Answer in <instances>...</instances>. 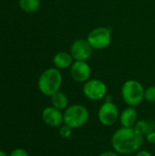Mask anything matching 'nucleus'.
I'll use <instances>...</instances> for the list:
<instances>
[{
  "instance_id": "obj_14",
  "label": "nucleus",
  "mask_w": 155,
  "mask_h": 156,
  "mask_svg": "<svg viewBox=\"0 0 155 156\" xmlns=\"http://www.w3.org/2000/svg\"><path fill=\"white\" fill-rule=\"evenodd\" d=\"M142 135H147L151 132L154 131V124L147 120H138L133 127Z\"/></svg>"
},
{
  "instance_id": "obj_16",
  "label": "nucleus",
  "mask_w": 155,
  "mask_h": 156,
  "mask_svg": "<svg viewBox=\"0 0 155 156\" xmlns=\"http://www.w3.org/2000/svg\"><path fill=\"white\" fill-rule=\"evenodd\" d=\"M144 100L150 103L155 102V85L150 86L144 90Z\"/></svg>"
},
{
  "instance_id": "obj_19",
  "label": "nucleus",
  "mask_w": 155,
  "mask_h": 156,
  "mask_svg": "<svg viewBox=\"0 0 155 156\" xmlns=\"http://www.w3.org/2000/svg\"><path fill=\"white\" fill-rule=\"evenodd\" d=\"M146 140L148 143L150 144H155V131L151 132L150 133H148L146 135Z\"/></svg>"
},
{
  "instance_id": "obj_10",
  "label": "nucleus",
  "mask_w": 155,
  "mask_h": 156,
  "mask_svg": "<svg viewBox=\"0 0 155 156\" xmlns=\"http://www.w3.org/2000/svg\"><path fill=\"white\" fill-rule=\"evenodd\" d=\"M42 119L46 124L51 127H59L64 123L63 113L60 110L51 106L47 107L42 112Z\"/></svg>"
},
{
  "instance_id": "obj_20",
  "label": "nucleus",
  "mask_w": 155,
  "mask_h": 156,
  "mask_svg": "<svg viewBox=\"0 0 155 156\" xmlns=\"http://www.w3.org/2000/svg\"><path fill=\"white\" fill-rule=\"evenodd\" d=\"M135 156H153V154L146 150H139Z\"/></svg>"
},
{
  "instance_id": "obj_13",
  "label": "nucleus",
  "mask_w": 155,
  "mask_h": 156,
  "mask_svg": "<svg viewBox=\"0 0 155 156\" xmlns=\"http://www.w3.org/2000/svg\"><path fill=\"white\" fill-rule=\"evenodd\" d=\"M51 103L53 107L60 111L66 110L69 107V98L64 92L58 91L51 96Z\"/></svg>"
},
{
  "instance_id": "obj_21",
  "label": "nucleus",
  "mask_w": 155,
  "mask_h": 156,
  "mask_svg": "<svg viewBox=\"0 0 155 156\" xmlns=\"http://www.w3.org/2000/svg\"><path fill=\"white\" fill-rule=\"evenodd\" d=\"M99 156H120L118 153H116L115 151L112 152V151H107V152H103L101 153Z\"/></svg>"
},
{
  "instance_id": "obj_1",
  "label": "nucleus",
  "mask_w": 155,
  "mask_h": 156,
  "mask_svg": "<svg viewBox=\"0 0 155 156\" xmlns=\"http://www.w3.org/2000/svg\"><path fill=\"white\" fill-rule=\"evenodd\" d=\"M111 144L113 150L119 154H132L141 149L143 135L134 128L122 127L112 134Z\"/></svg>"
},
{
  "instance_id": "obj_12",
  "label": "nucleus",
  "mask_w": 155,
  "mask_h": 156,
  "mask_svg": "<svg viewBox=\"0 0 155 156\" xmlns=\"http://www.w3.org/2000/svg\"><path fill=\"white\" fill-rule=\"evenodd\" d=\"M74 58H72L70 53L65 52V51H59L58 52L54 58H53V64L56 66L57 69H67L71 67L73 64Z\"/></svg>"
},
{
  "instance_id": "obj_22",
  "label": "nucleus",
  "mask_w": 155,
  "mask_h": 156,
  "mask_svg": "<svg viewBox=\"0 0 155 156\" xmlns=\"http://www.w3.org/2000/svg\"><path fill=\"white\" fill-rule=\"evenodd\" d=\"M0 156H8L5 152H3V151H0Z\"/></svg>"
},
{
  "instance_id": "obj_15",
  "label": "nucleus",
  "mask_w": 155,
  "mask_h": 156,
  "mask_svg": "<svg viewBox=\"0 0 155 156\" xmlns=\"http://www.w3.org/2000/svg\"><path fill=\"white\" fill-rule=\"evenodd\" d=\"M20 8L26 13H33L38 10L40 6V0H19Z\"/></svg>"
},
{
  "instance_id": "obj_9",
  "label": "nucleus",
  "mask_w": 155,
  "mask_h": 156,
  "mask_svg": "<svg viewBox=\"0 0 155 156\" xmlns=\"http://www.w3.org/2000/svg\"><path fill=\"white\" fill-rule=\"evenodd\" d=\"M71 78L79 83H85L91 75V69L87 61H74L70 67Z\"/></svg>"
},
{
  "instance_id": "obj_11",
  "label": "nucleus",
  "mask_w": 155,
  "mask_h": 156,
  "mask_svg": "<svg viewBox=\"0 0 155 156\" xmlns=\"http://www.w3.org/2000/svg\"><path fill=\"white\" fill-rule=\"evenodd\" d=\"M120 122L122 127L133 128L138 121V113L134 107H128L120 113Z\"/></svg>"
},
{
  "instance_id": "obj_6",
  "label": "nucleus",
  "mask_w": 155,
  "mask_h": 156,
  "mask_svg": "<svg viewBox=\"0 0 155 156\" xmlns=\"http://www.w3.org/2000/svg\"><path fill=\"white\" fill-rule=\"evenodd\" d=\"M82 90L87 99L90 101H100L107 94V86L102 80L92 79L84 83Z\"/></svg>"
},
{
  "instance_id": "obj_17",
  "label": "nucleus",
  "mask_w": 155,
  "mask_h": 156,
  "mask_svg": "<svg viewBox=\"0 0 155 156\" xmlns=\"http://www.w3.org/2000/svg\"><path fill=\"white\" fill-rule=\"evenodd\" d=\"M72 128L71 127H69V126H68V125H66V124H64V125H61L60 127H59V131H58V133H59V135L62 137V138H69L70 137V135L72 134Z\"/></svg>"
},
{
  "instance_id": "obj_18",
  "label": "nucleus",
  "mask_w": 155,
  "mask_h": 156,
  "mask_svg": "<svg viewBox=\"0 0 155 156\" xmlns=\"http://www.w3.org/2000/svg\"><path fill=\"white\" fill-rule=\"evenodd\" d=\"M9 156H28V154L26 153V150H24L22 148H17V149H15L14 151H12V153L10 154Z\"/></svg>"
},
{
  "instance_id": "obj_8",
  "label": "nucleus",
  "mask_w": 155,
  "mask_h": 156,
  "mask_svg": "<svg viewBox=\"0 0 155 156\" xmlns=\"http://www.w3.org/2000/svg\"><path fill=\"white\" fill-rule=\"evenodd\" d=\"M75 61H87L93 53V48L87 39H76L70 46L69 52Z\"/></svg>"
},
{
  "instance_id": "obj_2",
  "label": "nucleus",
  "mask_w": 155,
  "mask_h": 156,
  "mask_svg": "<svg viewBox=\"0 0 155 156\" xmlns=\"http://www.w3.org/2000/svg\"><path fill=\"white\" fill-rule=\"evenodd\" d=\"M62 84V75L58 69L49 68L39 77L37 81L38 90L46 96H52L59 91Z\"/></svg>"
},
{
  "instance_id": "obj_4",
  "label": "nucleus",
  "mask_w": 155,
  "mask_h": 156,
  "mask_svg": "<svg viewBox=\"0 0 155 156\" xmlns=\"http://www.w3.org/2000/svg\"><path fill=\"white\" fill-rule=\"evenodd\" d=\"M122 97L128 106L135 107L144 100V88L138 80H129L122 87Z\"/></svg>"
},
{
  "instance_id": "obj_7",
  "label": "nucleus",
  "mask_w": 155,
  "mask_h": 156,
  "mask_svg": "<svg viewBox=\"0 0 155 156\" xmlns=\"http://www.w3.org/2000/svg\"><path fill=\"white\" fill-rule=\"evenodd\" d=\"M120 117V112L115 103L111 101H106L99 109L98 118L104 126L113 125Z\"/></svg>"
},
{
  "instance_id": "obj_5",
  "label": "nucleus",
  "mask_w": 155,
  "mask_h": 156,
  "mask_svg": "<svg viewBox=\"0 0 155 156\" xmlns=\"http://www.w3.org/2000/svg\"><path fill=\"white\" fill-rule=\"evenodd\" d=\"M87 40L93 49H104L111 42V30L106 27H96L89 33Z\"/></svg>"
},
{
  "instance_id": "obj_3",
  "label": "nucleus",
  "mask_w": 155,
  "mask_h": 156,
  "mask_svg": "<svg viewBox=\"0 0 155 156\" xmlns=\"http://www.w3.org/2000/svg\"><path fill=\"white\" fill-rule=\"evenodd\" d=\"M90 118L89 110L81 104H73L69 106L63 112L64 124L78 129L85 125Z\"/></svg>"
}]
</instances>
